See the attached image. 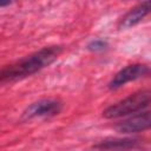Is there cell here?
<instances>
[{
	"instance_id": "1",
	"label": "cell",
	"mask_w": 151,
	"mask_h": 151,
	"mask_svg": "<svg viewBox=\"0 0 151 151\" xmlns=\"http://www.w3.org/2000/svg\"><path fill=\"white\" fill-rule=\"evenodd\" d=\"M61 46L44 47L19 61L0 68V84L29 77L51 65L61 53Z\"/></svg>"
},
{
	"instance_id": "2",
	"label": "cell",
	"mask_w": 151,
	"mask_h": 151,
	"mask_svg": "<svg viewBox=\"0 0 151 151\" xmlns=\"http://www.w3.org/2000/svg\"><path fill=\"white\" fill-rule=\"evenodd\" d=\"M150 98H151V93L149 90L136 92L126 97L125 99L109 106L103 112V116L107 119H116V118L127 117V116L142 112L149 109Z\"/></svg>"
},
{
	"instance_id": "3",
	"label": "cell",
	"mask_w": 151,
	"mask_h": 151,
	"mask_svg": "<svg viewBox=\"0 0 151 151\" xmlns=\"http://www.w3.org/2000/svg\"><path fill=\"white\" fill-rule=\"evenodd\" d=\"M63 110V103L58 99L46 98L32 103L24 112L21 118L24 120H31L34 118H50L59 114Z\"/></svg>"
},
{
	"instance_id": "4",
	"label": "cell",
	"mask_w": 151,
	"mask_h": 151,
	"mask_svg": "<svg viewBox=\"0 0 151 151\" xmlns=\"http://www.w3.org/2000/svg\"><path fill=\"white\" fill-rule=\"evenodd\" d=\"M149 72H150V68L147 65H144V64L129 65L116 73V76L109 83V88L110 90H117L130 81H134L137 79L146 77L149 74Z\"/></svg>"
},
{
	"instance_id": "5",
	"label": "cell",
	"mask_w": 151,
	"mask_h": 151,
	"mask_svg": "<svg viewBox=\"0 0 151 151\" xmlns=\"http://www.w3.org/2000/svg\"><path fill=\"white\" fill-rule=\"evenodd\" d=\"M151 120H150V111L144 110L142 112L127 116L126 119L116 124V130L124 134L130 133H138L150 129Z\"/></svg>"
},
{
	"instance_id": "6",
	"label": "cell",
	"mask_w": 151,
	"mask_h": 151,
	"mask_svg": "<svg viewBox=\"0 0 151 151\" xmlns=\"http://www.w3.org/2000/svg\"><path fill=\"white\" fill-rule=\"evenodd\" d=\"M99 150H131L139 149L140 143L136 138H107L93 145Z\"/></svg>"
},
{
	"instance_id": "7",
	"label": "cell",
	"mask_w": 151,
	"mask_h": 151,
	"mask_svg": "<svg viewBox=\"0 0 151 151\" xmlns=\"http://www.w3.org/2000/svg\"><path fill=\"white\" fill-rule=\"evenodd\" d=\"M150 13V1L146 0L145 2L136 6L131 11H129L120 20L119 27L120 28H130L139 24L147 14Z\"/></svg>"
},
{
	"instance_id": "8",
	"label": "cell",
	"mask_w": 151,
	"mask_h": 151,
	"mask_svg": "<svg viewBox=\"0 0 151 151\" xmlns=\"http://www.w3.org/2000/svg\"><path fill=\"white\" fill-rule=\"evenodd\" d=\"M109 46L107 41L106 40H103V39H94L92 41L88 42L87 45V50L88 51H92V52H101L104 50H106Z\"/></svg>"
},
{
	"instance_id": "9",
	"label": "cell",
	"mask_w": 151,
	"mask_h": 151,
	"mask_svg": "<svg viewBox=\"0 0 151 151\" xmlns=\"http://www.w3.org/2000/svg\"><path fill=\"white\" fill-rule=\"evenodd\" d=\"M12 2H13V0H0V7H6Z\"/></svg>"
}]
</instances>
